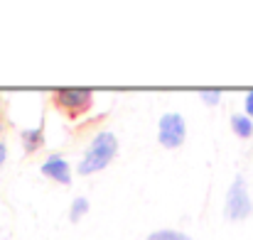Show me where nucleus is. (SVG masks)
I'll list each match as a JSON object with an SVG mask.
<instances>
[{"label":"nucleus","mask_w":253,"mask_h":240,"mask_svg":"<svg viewBox=\"0 0 253 240\" xmlns=\"http://www.w3.org/2000/svg\"><path fill=\"white\" fill-rule=\"evenodd\" d=\"M116 152H118V140H116V135L113 133H98L93 140H91V145L86 147L84 157L79 160V174H96V171H101V169H106L113 157H116Z\"/></svg>","instance_id":"f257e3e1"},{"label":"nucleus","mask_w":253,"mask_h":240,"mask_svg":"<svg viewBox=\"0 0 253 240\" xmlns=\"http://www.w3.org/2000/svg\"><path fill=\"white\" fill-rule=\"evenodd\" d=\"M251 211H253V201L251 194H249V186L239 176V179H234V184L226 191V218L229 221H244V218L251 216Z\"/></svg>","instance_id":"f03ea898"},{"label":"nucleus","mask_w":253,"mask_h":240,"mask_svg":"<svg viewBox=\"0 0 253 240\" xmlns=\"http://www.w3.org/2000/svg\"><path fill=\"white\" fill-rule=\"evenodd\" d=\"M187 137V123L179 113H165L158 123V140L163 147L168 150H177L184 145Z\"/></svg>","instance_id":"7ed1b4c3"},{"label":"nucleus","mask_w":253,"mask_h":240,"mask_svg":"<svg viewBox=\"0 0 253 240\" xmlns=\"http://www.w3.org/2000/svg\"><path fill=\"white\" fill-rule=\"evenodd\" d=\"M57 103L69 115H82L93 103V93L88 88H62V91H57Z\"/></svg>","instance_id":"20e7f679"},{"label":"nucleus","mask_w":253,"mask_h":240,"mask_svg":"<svg viewBox=\"0 0 253 240\" xmlns=\"http://www.w3.org/2000/svg\"><path fill=\"white\" fill-rule=\"evenodd\" d=\"M42 174L44 176H49V179H54V181H59V184H69L72 181V169H69V162L64 160V157H49V160L42 164Z\"/></svg>","instance_id":"39448f33"},{"label":"nucleus","mask_w":253,"mask_h":240,"mask_svg":"<svg viewBox=\"0 0 253 240\" xmlns=\"http://www.w3.org/2000/svg\"><path fill=\"white\" fill-rule=\"evenodd\" d=\"M231 130L239 135V137H251L253 135V120L246 115V113H236V115H231Z\"/></svg>","instance_id":"423d86ee"},{"label":"nucleus","mask_w":253,"mask_h":240,"mask_svg":"<svg viewBox=\"0 0 253 240\" xmlns=\"http://www.w3.org/2000/svg\"><path fill=\"white\" fill-rule=\"evenodd\" d=\"M86 213H88V199H86V196H77V199L72 201V211H69L72 221H82Z\"/></svg>","instance_id":"0eeeda50"},{"label":"nucleus","mask_w":253,"mask_h":240,"mask_svg":"<svg viewBox=\"0 0 253 240\" xmlns=\"http://www.w3.org/2000/svg\"><path fill=\"white\" fill-rule=\"evenodd\" d=\"M148 240H194V238H189L187 233H179V231L165 228V231H155V233H150Z\"/></svg>","instance_id":"6e6552de"},{"label":"nucleus","mask_w":253,"mask_h":240,"mask_svg":"<svg viewBox=\"0 0 253 240\" xmlns=\"http://www.w3.org/2000/svg\"><path fill=\"white\" fill-rule=\"evenodd\" d=\"M199 96H202V101H204L207 105H219V101H221V91H219V88H207V91H202Z\"/></svg>","instance_id":"1a4fd4ad"},{"label":"nucleus","mask_w":253,"mask_h":240,"mask_svg":"<svg viewBox=\"0 0 253 240\" xmlns=\"http://www.w3.org/2000/svg\"><path fill=\"white\" fill-rule=\"evenodd\" d=\"M244 108H246V115L253 120V91L246 93V101H244Z\"/></svg>","instance_id":"9d476101"},{"label":"nucleus","mask_w":253,"mask_h":240,"mask_svg":"<svg viewBox=\"0 0 253 240\" xmlns=\"http://www.w3.org/2000/svg\"><path fill=\"white\" fill-rule=\"evenodd\" d=\"M25 137H30V145H27V150H35V147L40 145V140H35V137H40V130H35V133H25Z\"/></svg>","instance_id":"9b49d317"},{"label":"nucleus","mask_w":253,"mask_h":240,"mask_svg":"<svg viewBox=\"0 0 253 240\" xmlns=\"http://www.w3.org/2000/svg\"><path fill=\"white\" fill-rule=\"evenodd\" d=\"M2 162H5V145L0 142V164H2Z\"/></svg>","instance_id":"f8f14e48"},{"label":"nucleus","mask_w":253,"mask_h":240,"mask_svg":"<svg viewBox=\"0 0 253 240\" xmlns=\"http://www.w3.org/2000/svg\"><path fill=\"white\" fill-rule=\"evenodd\" d=\"M0 130H2V120H0Z\"/></svg>","instance_id":"ddd939ff"}]
</instances>
